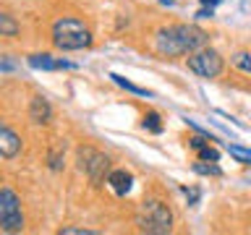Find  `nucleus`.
<instances>
[{
	"instance_id": "nucleus-1",
	"label": "nucleus",
	"mask_w": 251,
	"mask_h": 235,
	"mask_svg": "<svg viewBox=\"0 0 251 235\" xmlns=\"http://www.w3.org/2000/svg\"><path fill=\"white\" fill-rule=\"evenodd\" d=\"M209 34L194 24H178V26H168L157 31V52L165 58H178L186 52H196L207 45Z\"/></svg>"
},
{
	"instance_id": "nucleus-2",
	"label": "nucleus",
	"mask_w": 251,
	"mask_h": 235,
	"mask_svg": "<svg viewBox=\"0 0 251 235\" xmlns=\"http://www.w3.org/2000/svg\"><path fill=\"white\" fill-rule=\"evenodd\" d=\"M52 45L58 50H84L92 45V31L81 19L74 16H63L52 24Z\"/></svg>"
},
{
	"instance_id": "nucleus-3",
	"label": "nucleus",
	"mask_w": 251,
	"mask_h": 235,
	"mask_svg": "<svg viewBox=\"0 0 251 235\" xmlns=\"http://www.w3.org/2000/svg\"><path fill=\"white\" fill-rule=\"evenodd\" d=\"M136 225L141 233L149 235H165L173 230V214L168 204L160 199H144L136 209Z\"/></svg>"
},
{
	"instance_id": "nucleus-4",
	"label": "nucleus",
	"mask_w": 251,
	"mask_h": 235,
	"mask_svg": "<svg viewBox=\"0 0 251 235\" xmlns=\"http://www.w3.org/2000/svg\"><path fill=\"white\" fill-rule=\"evenodd\" d=\"M0 230L3 233H21L24 230L21 199L11 188H0Z\"/></svg>"
},
{
	"instance_id": "nucleus-5",
	"label": "nucleus",
	"mask_w": 251,
	"mask_h": 235,
	"mask_svg": "<svg viewBox=\"0 0 251 235\" xmlns=\"http://www.w3.org/2000/svg\"><path fill=\"white\" fill-rule=\"evenodd\" d=\"M78 164H81V170L86 172V178H89L94 186H102L110 175V160L92 146L78 149Z\"/></svg>"
},
{
	"instance_id": "nucleus-6",
	"label": "nucleus",
	"mask_w": 251,
	"mask_h": 235,
	"mask_svg": "<svg viewBox=\"0 0 251 235\" xmlns=\"http://www.w3.org/2000/svg\"><path fill=\"white\" fill-rule=\"evenodd\" d=\"M223 58H220L217 50H209V47H201V50H196L188 55V70L201 78H217L223 73Z\"/></svg>"
},
{
	"instance_id": "nucleus-7",
	"label": "nucleus",
	"mask_w": 251,
	"mask_h": 235,
	"mask_svg": "<svg viewBox=\"0 0 251 235\" xmlns=\"http://www.w3.org/2000/svg\"><path fill=\"white\" fill-rule=\"evenodd\" d=\"M19 152H21V139H19V133L0 123V157L13 160Z\"/></svg>"
},
{
	"instance_id": "nucleus-8",
	"label": "nucleus",
	"mask_w": 251,
	"mask_h": 235,
	"mask_svg": "<svg viewBox=\"0 0 251 235\" xmlns=\"http://www.w3.org/2000/svg\"><path fill=\"white\" fill-rule=\"evenodd\" d=\"M107 183H110V188H113L118 196H126L131 191V186H133V175L128 170H110Z\"/></svg>"
},
{
	"instance_id": "nucleus-9",
	"label": "nucleus",
	"mask_w": 251,
	"mask_h": 235,
	"mask_svg": "<svg viewBox=\"0 0 251 235\" xmlns=\"http://www.w3.org/2000/svg\"><path fill=\"white\" fill-rule=\"evenodd\" d=\"M29 118H31V120H34L37 125L50 123V118H52L50 102H47L45 97H34V99H31V105H29Z\"/></svg>"
},
{
	"instance_id": "nucleus-10",
	"label": "nucleus",
	"mask_w": 251,
	"mask_h": 235,
	"mask_svg": "<svg viewBox=\"0 0 251 235\" xmlns=\"http://www.w3.org/2000/svg\"><path fill=\"white\" fill-rule=\"evenodd\" d=\"M29 66L37 68V70H55V68H76L74 63H66V60H55L52 55H31L29 58Z\"/></svg>"
},
{
	"instance_id": "nucleus-11",
	"label": "nucleus",
	"mask_w": 251,
	"mask_h": 235,
	"mask_svg": "<svg viewBox=\"0 0 251 235\" xmlns=\"http://www.w3.org/2000/svg\"><path fill=\"white\" fill-rule=\"evenodd\" d=\"M110 78L121 86V89H126V92H131V94H136V97H152V92L149 89H144V86H136V84H131L128 78H123V76H118V73H110Z\"/></svg>"
},
{
	"instance_id": "nucleus-12",
	"label": "nucleus",
	"mask_w": 251,
	"mask_h": 235,
	"mask_svg": "<svg viewBox=\"0 0 251 235\" xmlns=\"http://www.w3.org/2000/svg\"><path fill=\"white\" fill-rule=\"evenodd\" d=\"M19 34V24L13 16H8L5 11H0V37H16Z\"/></svg>"
},
{
	"instance_id": "nucleus-13",
	"label": "nucleus",
	"mask_w": 251,
	"mask_h": 235,
	"mask_svg": "<svg viewBox=\"0 0 251 235\" xmlns=\"http://www.w3.org/2000/svg\"><path fill=\"white\" fill-rule=\"evenodd\" d=\"M227 154L235 157V160L243 162V164H251V149H243L238 144H227Z\"/></svg>"
},
{
	"instance_id": "nucleus-14",
	"label": "nucleus",
	"mask_w": 251,
	"mask_h": 235,
	"mask_svg": "<svg viewBox=\"0 0 251 235\" xmlns=\"http://www.w3.org/2000/svg\"><path fill=\"white\" fill-rule=\"evenodd\" d=\"M194 172H199V175H220L223 170H220L215 162H209V164H207V160H199V162L194 164Z\"/></svg>"
},
{
	"instance_id": "nucleus-15",
	"label": "nucleus",
	"mask_w": 251,
	"mask_h": 235,
	"mask_svg": "<svg viewBox=\"0 0 251 235\" xmlns=\"http://www.w3.org/2000/svg\"><path fill=\"white\" fill-rule=\"evenodd\" d=\"M144 128H147L149 133H162L160 115H157V113H147V115H144Z\"/></svg>"
},
{
	"instance_id": "nucleus-16",
	"label": "nucleus",
	"mask_w": 251,
	"mask_h": 235,
	"mask_svg": "<svg viewBox=\"0 0 251 235\" xmlns=\"http://www.w3.org/2000/svg\"><path fill=\"white\" fill-rule=\"evenodd\" d=\"M233 66H235V68H241L243 73H251V55H249V52L233 55Z\"/></svg>"
},
{
	"instance_id": "nucleus-17",
	"label": "nucleus",
	"mask_w": 251,
	"mask_h": 235,
	"mask_svg": "<svg viewBox=\"0 0 251 235\" xmlns=\"http://www.w3.org/2000/svg\"><path fill=\"white\" fill-rule=\"evenodd\" d=\"M199 160H207V162H217V160H220V152H217V149H212V146L207 144L204 149H199Z\"/></svg>"
},
{
	"instance_id": "nucleus-18",
	"label": "nucleus",
	"mask_w": 251,
	"mask_h": 235,
	"mask_svg": "<svg viewBox=\"0 0 251 235\" xmlns=\"http://www.w3.org/2000/svg\"><path fill=\"white\" fill-rule=\"evenodd\" d=\"M209 136H204V133H201V136H194V139H188V144H191V149H196V152H199V149H204V146H207L209 144Z\"/></svg>"
},
{
	"instance_id": "nucleus-19",
	"label": "nucleus",
	"mask_w": 251,
	"mask_h": 235,
	"mask_svg": "<svg viewBox=\"0 0 251 235\" xmlns=\"http://www.w3.org/2000/svg\"><path fill=\"white\" fill-rule=\"evenodd\" d=\"M60 235H97L94 230H86V227H63Z\"/></svg>"
},
{
	"instance_id": "nucleus-20",
	"label": "nucleus",
	"mask_w": 251,
	"mask_h": 235,
	"mask_svg": "<svg viewBox=\"0 0 251 235\" xmlns=\"http://www.w3.org/2000/svg\"><path fill=\"white\" fill-rule=\"evenodd\" d=\"M50 167H52V170H60V167H63V157H60V154H52V157H50Z\"/></svg>"
},
{
	"instance_id": "nucleus-21",
	"label": "nucleus",
	"mask_w": 251,
	"mask_h": 235,
	"mask_svg": "<svg viewBox=\"0 0 251 235\" xmlns=\"http://www.w3.org/2000/svg\"><path fill=\"white\" fill-rule=\"evenodd\" d=\"M186 196H188V201H191V204H196V201H199V191H196V188H191V191L186 188Z\"/></svg>"
},
{
	"instance_id": "nucleus-22",
	"label": "nucleus",
	"mask_w": 251,
	"mask_h": 235,
	"mask_svg": "<svg viewBox=\"0 0 251 235\" xmlns=\"http://www.w3.org/2000/svg\"><path fill=\"white\" fill-rule=\"evenodd\" d=\"M212 13H215V11H212V8H207V5H204V8H201V11L196 13V16H199V19H212Z\"/></svg>"
},
{
	"instance_id": "nucleus-23",
	"label": "nucleus",
	"mask_w": 251,
	"mask_h": 235,
	"mask_svg": "<svg viewBox=\"0 0 251 235\" xmlns=\"http://www.w3.org/2000/svg\"><path fill=\"white\" fill-rule=\"evenodd\" d=\"M220 3H223V0H201V5H207V8H215Z\"/></svg>"
}]
</instances>
